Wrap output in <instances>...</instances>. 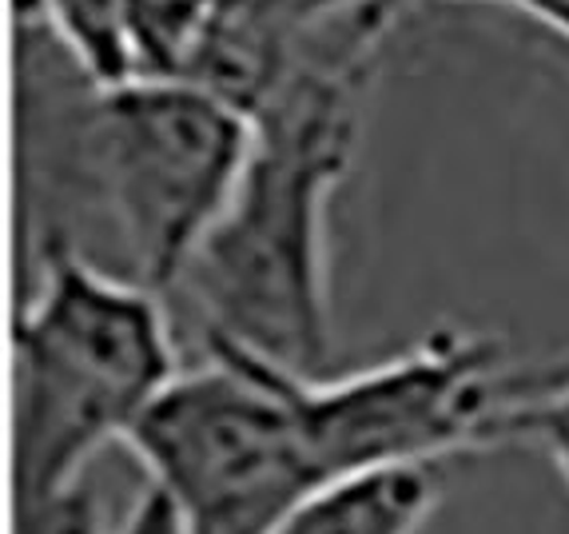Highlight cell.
<instances>
[{"mask_svg": "<svg viewBox=\"0 0 569 534\" xmlns=\"http://www.w3.org/2000/svg\"><path fill=\"white\" fill-rule=\"evenodd\" d=\"M123 447L183 534H271L327 487L287 392V367L208 339V363L156 395Z\"/></svg>", "mask_w": 569, "mask_h": 534, "instance_id": "obj_3", "label": "cell"}, {"mask_svg": "<svg viewBox=\"0 0 569 534\" xmlns=\"http://www.w3.org/2000/svg\"><path fill=\"white\" fill-rule=\"evenodd\" d=\"M136 77L188 80L211 20V0H120Z\"/></svg>", "mask_w": 569, "mask_h": 534, "instance_id": "obj_9", "label": "cell"}, {"mask_svg": "<svg viewBox=\"0 0 569 534\" xmlns=\"http://www.w3.org/2000/svg\"><path fill=\"white\" fill-rule=\"evenodd\" d=\"M538 383L513 372L498 335L470 327H435L407 352L339 379L287 372L327 483L510 443L518 407Z\"/></svg>", "mask_w": 569, "mask_h": 534, "instance_id": "obj_5", "label": "cell"}, {"mask_svg": "<svg viewBox=\"0 0 569 534\" xmlns=\"http://www.w3.org/2000/svg\"><path fill=\"white\" fill-rule=\"evenodd\" d=\"M88 156L132 279L171 291L228 211L256 116L196 80L132 77L92 88Z\"/></svg>", "mask_w": 569, "mask_h": 534, "instance_id": "obj_4", "label": "cell"}, {"mask_svg": "<svg viewBox=\"0 0 569 534\" xmlns=\"http://www.w3.org/2000/svg\"><path fill=\"white\" fill-rule=\"evenodd\" d=\"M407 4H375L319 37L256 112V140L183 291L208 339L287 372L319 375L331 355L327 216L359 152L379 48Z\"/></svg>", "mask_w": 569, "mask_h": 534, "instance_id": "obj_1", "label": "cell"}, {"mask_svg": "<svg viewBox=\"0 0 569 534\" xmlns=\"http://www.w3.org/2000/svg\"><path fill=\"white\" fill-rule=\"evenodd\" d=\"M435 503V467L370 471L319 487L271 534H418Z\"/></svg>", "mask_w": 569, "mask_h": 534, "instance_id": "obj_7", "label": "cell"}, {"mask_svg": "<svg viewBox=\"0 0 569 534\" xmlns=\"http://www.w3.org/2000/svg\"><path fill=\"white\" fill-rule=\"evenodd\" d=\"M513 439H526L546 451L569 487V375L553 383H538L513 419Z\"/></svg>", "mask_w": 569, "mask_h": 534, "instance_id": "obj_11", "label": "cell"}, {"mask_svg": "<svg viewBox=\"0 0 569 534\" xmlns=\"http://www.w3.org/2000/svg\"><path fill=\"white\" fill-rule=\"evenodd\" d=\"M375 4L415 0H211L208 32L188 80L256 116L315 40Z\"/></svg>", "mask_w": 569, "mask_h": 534, "instance_id": "obj_6", "label": "cell"}, {"mask_svg": "<svg viewBox=\"0 0 569 534\" xmlns=\"http://www.w3.org/2000/svg\"><path fill=\"white\" fill-rule=\"evenodd\" d=\"M12 344V506L84 478L183 372L160 291L108 276L64 239L48 244Z\"/></svg>", "mask_w": 569, "mask_h": 534, "instance_id": "obj_2", "label": "cell"}, {"mask_svg": "<svg viewBox=\"0 0 569 534\" xmlns=\"http://www.w3.org/2000/svg\"><path fill=\"white\" fill-rule=\"evenodd\" d=\"M120 534H183V531L171 503L163 498V491L148 487L132 503V511L120 518Z\"/></svg>", "mask_w": 569, "mask_h": 534, "instance_id": "obj_12", "label": "cell"}, {"mask_svg": "<svg viewBox=\"0 0 569 534\" xmlns=\"http://www.w3.org/2000/svg\"><path fill=\"white\" fill-rule=\"evenodd\" d=\"M20 24L24 29L44 24L68 48V57L77 60L92 88L136 77L128 37H123L120 0H37Z\"/></svg>", "mask_w": 569, "mask_h": 534, "instance_id": "obj_8", "label": "cell"}, {"mask_svg": "<svg viewBox=\"0 0 569 534\" xmlns=\"http://www.w3.org/2000/svg\"><path fill=\"white\" fill-rule=\"evenodd\" d=\"M32 4H37V0H17V20H24L32 12Z\"/></svg>", "mask_w": 569, "mask_h": 534, "instance_id": "obj_13", "label": "cell"}, {"mask_svg": "<svg viewBox=\"0 0 569 534\" xmlns=\"http://www.w3.org/2000/svg\"><path fill=\"white\" fill-rule=\"evenodd\" d=\"M12 511H17L12 534H120V526L116 531L108 526L100 495L88 487L84 478L37 498V503L12 506Z\"/></svg>", "mask_w": 569, "mask_h": 534, "instance_id": "obj_10", "label": "cell"}]
</instances>
